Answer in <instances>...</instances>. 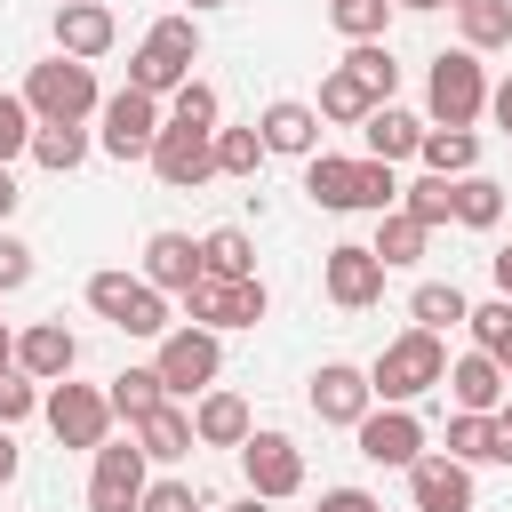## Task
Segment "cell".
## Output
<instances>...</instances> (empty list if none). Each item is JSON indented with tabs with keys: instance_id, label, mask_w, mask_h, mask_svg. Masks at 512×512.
<instances>
[{
	"instance_id": "7a4b0ae2",
	"label": "cell",
	"mask_w": 512,
	"mask_h": 512,
	"mask_svg": "<svg viewBox=\"0 0 512 512\" xmlns=\"http://www.w3.org/2000/svg\"><path fill=\"white\" fill-rule=\"evenodd\" d=\"M192 56H200V24H192V16H160V24L144 32V48L128 56V88L168 96V88L192 80Z\"/></svg>"
},
{
	"instance_id": "277c9868",
	"label": "cell",
	"mask_w": 512,
	"mask_h": 512,
	"mask_svg": "<svg viewBox=\"0 0 512 512\" xmlns=\"http://www.w3.org/2000/svg\"><path fill=\"white\" fill-rule=\"evenodd\" d=\"M88 304H96L120 336H168V328H176V320H168V296H160L144 272H136V280H128V272H88Z\"/></svg>"
},
{
	"instance_id": "9f6ffc18",
	"label": "cell",
	"mask_w": 512,
	"mask_h": 512,
	"mask_svg": "<svg viewBox=\"0 0 512 512\" xmlns=\"http://www.w3.org/2000/svg\"><path fill=\"white\" fill-rule=\"evenodd\" d=\"M496 368H504V384H512V352H504V360H496Z\"/></svg>"
},
{
	"instance_id": "ffe728a7",
	"label": "cell",
	"mask_w": 512,
	"mask_h": 512,
	"mask_svg": "<svg viewBox=\"0 0 512 512\" xmlns=\"http://www.w3.org/2000/svg\"><path fill=\"white\" fill-rule=\"evenodd\" d=\"M144 280H152L160 296H184V288L200 280V240H184V232H152V240H144Z\"/></svg>"
},
{
	"instance_id": "db71d44e",
	"label": "cell",
	"mask_w": 512,
	"mask_h": 512,
	"mask_svg": "<svg viewBox=\"0 0 512 512\" xmlns=\"http://www.w3.org/2000/svg\"><path fill=\"white\" fill-rule=\"evenodd\" d=\"M8 360H16V336H8V328H0V368H8Z\"/></svg>"
},
{
	"instance_id": "8d00e7d4",
	"label": "cell",
	"mask_w": 512,
	"mask_h": 512,
	"mask_svg": "<svg viewBox=\"0 0 512 512\" xmlns=\"http://www.w3.org/2000/svg\"><path fill=\"white\" fill-rule=\"evenodd\" d=\"M368 248L384 256V272H392V264H416V256H424V224H416V216H400V208H384V224H376V240H368Z\"/></svg>"
},
{
	"instance_id": "9c48e42d",
	"label": "cell",
	"mask_w": 512,
	"mask_h": 512,
	"mask_svg": "<svg viewBox=\"0 0 512 512\" xmlns=\"http://www.w3.org/2000/svg\"><path fill=\"white\" fill-rule=\"evenodd\" d=\"M352 440H360V456L384 464V472H408V464L424 456V424H416V408H392V400H376V408L352 424Z\"/></svg>"
},
{
	"instance_id": "c3c4849f",
	"label": "cell",
	"mask_w": 512,
	"mask_h": 512,
	"mask_svg": "<svg viewBox=\"0 0 512 512\" xmlns=\"http://www.w3.org/2000/svg\"><path fill=\"white\" fill-rule=\"evenodd\" d=\"M488 112H496V128H504V136H512V72H504V80H496V88H488Z\"/></svg>"
},
{
	"instance_id": "4dcf8cb0",
	"label": "cell",
	"mask_w": 512,
	"mask_h": 512,
	"mask_svg": "<svg viewBox=\"0 0 512 512\" xmlns=\"http://www.w3.org/2000/svg\"><path fill=\"white\" fill-rule=\"evenodd\" d=\"M304 192L344 216V208H352V160H344V152H312V160H304Z\"/></svg>"
},
{
	"instance_id": "3957f363",
	"label": "cell",
	"mask_w": 512,
	"mask_h": 512,
	"mask_svg": "<svg viewBox=\"0 0 512 512\" xmlns=\"http://www.w3.org/2000/svg\"><path fill=\"white\" fill-rule=\"evenodd\" d=\"M424 104H432V128H472L488 112V72L472 48H440L432 72H424Z\"/></svg>"
},
{
	"instance_id": "91938a15",
	"label": "cell",
	"mask_w": 512,
	"mask_h": 512,
	"mask_svg": "<svg viewBox=\"0 0 512 512\" xmlns=\"http://www.w3.org/2000/svg\"><path fill=\"white\" fill-rule=\"evenodd\" d=\"M448 8H464V0H448Z\"/></svg>"
},
{
	"instance_id": "f907efd6",
	"label": "cell",
	"mask_w": 512,
	"mask_h": 512,
	"mask_svg": "<svg viewBox=\"0 0 512 512\" xmlns=\"http://www.w3.org/2000/svg\"><path fill=\"white\" fill-rule=\"evenodd\" d=\"M16 464H24V456H16V432H8V424H0V488H8V480H16Z\"/></svg>"
},
{
	"instance_id": "52a82bcc",
	"label": "cell",
	"mask_w": 512,
	"mask_h": 512,
	"mask_svg": "<svg viewBox=\"0 0 512 512\" xmlns=\"http://www.w3.org/2000/svg\"><path fill=\"white\" fill-rule=\"evenodd\" d=\"M160 384H168V400H192V392H208L216 384V368H224V344H216V328H168L160 336Z\"/></svg>"
},
{
	"instance_id": "d6986e66",
	"label": "cell",
	"mask_w": 512,
	"mask_h": 512,
	"mask_svg": "<svg viewBox=\"0 0 512 512\" xmlns=\"http://www.w3.org/2000/svg\"><path fill=\"white\" fill-rule=\"evenodd\" d=\"M256 136H264V152H288V160H312V152H320V112H312V104H296V96H280V104H264V120H256Z\"/></svg>"
},
{
	"instance_id": "f5cc1de1",
	"label": "cell",
	"mask_w": 512,
	"mask_h": 512,
	"mask_svg": "<svg viewBox=\"0 0 512 512\" xmlns=\"http://www.w3.org/2000/svg\"><path fill=\"white\" fill-rule=\"evenodd\" d=\"M16 200H24V192H16V176H8V168H0V224H8V216H16Z\"/></svg>"
},
{
	"instance_id": "b9f144b4",
	"label": "cell",
	"mask_w": 512,
	"mask_h": 512,
	"mask_svg": "<svg viewBox=\"0 0 512 512\" xmlns=\"http://www.w3.org/2000/svg\"><path fill=\"white\" fill-rule=\"evenodd\" d=\"M168 120H184V128H216V88H208V80L168 88Z\"/></svg>"
},
{
	"instance_id": "6da1fadb",
	"label": "cell",
	"mask_w": 512,
	"mask_h": 512,
	"mask_svg": "<svg viewBox=\"0 0 512 512\" xmlns=\"http://www.w3.org/2000/svg\"><path fill=\"white\" fill-rule=\"evenodd\" d=\"M440 376H448V344H440L432 328H408V336H392V344L376 352L368 392H376V400H392V408H408V400H424Z\"/></svg>"
},
{
	"instance_id": "d590c367",
	"label": "cell",
	"mask_w": 512,
	"mask_h": 512,
	"mask_svg": "<svg viewBox=\"0 0 512 512\" xmlns=\"http://www.w3.org/2000/svg\"><path fill=\"white\" fill-rule=\"evenodd\" d=\"M504 216V184H488L480 168L472 176H456V224H472V232H488Z\"/></svg>"
},
{
	"instance_id": "bcb514c9",
	"label": "cell",
	"mask_w": 512,
	"mask_h": 512,
	"mask_svg": "<svg viewBox=\"0 0 512 512\" xmlns=\"http://www.w3.org/2000/svg\"><path fill=\"white\" fill-rule=\"evenodd\" d=\"M24 280H32V248L0 232V296H8V288H24Z\"/></svg>"
},
{
	"instance_id": "4fadbf2b",
	"label": "cell",
	"mask_w": 512,
	"mask_h": 512,
	"mask_svg": "<svg viewBox=\"0 0 512 512\" xmlns=\"http://www.w3.org/2000/svg\"><path fill=\"white\" fill-rule=\"evenodd\" d=\"M96 112H104V152H112V160H144V152H152V136H160V96L120 88V96H104Z\"/></svg>"
},
{
	"instance_id": "44dd1931",
	"label": "cell",
	"mask_w": 512,
	"mask_h": 512,
	"mask_svg": "<svg viewBox=\"0 0 512 512\" xmlns=\"http://www.w3.org/2000/svg\"><path fill=\"white\" fill-rule=\"evenodd\" d=\"M128 432H136V448H144V464H184V456L200 448V440H192V416H184L176 400H160V408H152V416H136Z\"/></svg>"
},
{
	"instance_id": "f546056e",
	"label": "cell",
	"mask_w": 512,
	"mask_h": 512,
	"mask_svg": "<svg viewBox=\"0 0 512 512\" xmlns=\"http://www.w3.org/2000/svg\"><path fill=\"white\" fill-rule=\"evenodd\" d=\"M368 112H376V96H368V88H360V80L336 64V72L320 80V120H336V128H360Z\"/></svg>"
},
{
	"instance_id": "6f0895ef",
	"label": "cell",
	"mask_w": 512,
	"mask_h": 512,
	"mask_svg": "<svg viewBox=\"0 0 512 512\" xmlns=\"http://www.w3.org/2000/svg\"><path fill=\"white\" fill-rule=\"evenodd\" d=\"M240 512H264V496H248V504H240Z\"/></svg>"
},
{
	"instance_id": "cb8c5ba5",
	"label": "cell",
	"mask_w": 512,
	"mask_h": 512,
	"mask_svg": "<svg viewBox=\"0 0 512 512\" xmlns=\"http://www.w3.org/2000/svg\"><path fill=\"white\" fill-rule=\"evenodd\" d=\"M360 144H368V160H408V152L424 144V120H408L400 104H376V112L360 120Z\"/></svg>"
},
{
	"instance_id": "f35d334b",
	"label": "cell",
	"mask_w": 512,
	"mask_h": 512,
	"mask_svg": "<svg viewBox=\"0 0 512 512\" xmlns=\"http://www.w3.org/2000/svg\"><path fill=\"white\" fill-rule=\"evenodd\" d=\"M464 328H472V344H480L488 360H504V352H512V296H496V304H472V312H464Z\"/></svg>"
},
{
	"instance_id": "5b68a950",
	"label": "cell",
	"mask_w": 512,
	"mask_h": 512,
	"mask_svg": "<svg viewBox=\"0 0 512 512\" xmlns=\"http://www.w3.org/2000/svg\"><path fill=\"white\" fill-rule=\"evenodd\" d=\"M24 104H32V120H88L104 96H96V72L80 56H48V64H32Z\"/></svg>"
},
{
	"instance_id": "11a10c76",
	"label": "cell",
	"mask_w": 512,
	"mask_h": 512,
	"mask_svg": "<svg viewBox=\"0 0 512 512\" xmlns=\"http://www.w3.org/2000/svg\"><path fill=\"white\" fill-rule=\"evenodd\" d=\"M392 8H416V16H424V8H448V0H392Z\"/></svg>"
},
{
	"instance_id": "680465c9",
	"label": "cell",
	"mask_w": 512,
	"mask_h": 512,
	"mask_svg": "<svg viewBox=\"0 0 512 512\" xmlns=\"http://www.w3.org/2000/svg\"><path fill=\"white\" fill-rule=\"evenodd\" d=\"M192 8H224V0H192Z\"/></svg>"
},
{
	"instance_id": "7402d4cb",
	"label": "cell",
	"mask_w": 512,
	"mask_h": 512,
	"mask_svg": "<svg viewBox=\"0 0 512 512\" xmlns=\"http://www.w3.org/2000/svg\"><path fill=\"white\" fill-rule=\"evenodd\" d=\"M448 392H456V408H480V416H496V400H504V368L472 344L464 360H448V376H440Z\"/></svg>"
},
{
	"instance_id": "e575fe53",
	"label": "cell",
	"mask_w": 512,
	"mask_h": 512,
	"mask_svg": "<svg viewBox=\"0 0 512 512\" xmlns=\"http://www.w3.org/2000/svg\"><path fill=\"white\" fill-rule=\"evenodd\" d=\"M456 24H464V48H472V56H480V48H504V40H512V0H464Z\"/></svg>"
},
{
	"instance_id": "7bdbcfd3",
	"label": "cell",
	"mask_w": 512,
	"mask_h": 512,
	"mask_svg": "<svg viewBox=\"0 0 512 512\" xmlns=\"http://www.w3.org/2000/svg\"><path fill=\"white\" fill-rule=\"evenodd\" d=\"M32 408H40V384H32V376L8 360V368H0V424H24Z\"/></svg>"
},
{
	"instance_id": "83f0119b",
	"label": "cell",
	"mask_w": 512,
	"mask_h": 512,
	"mask_svg": "<svg viewBox=\"0 0 512 512\" xmlns=\"http://www.w3.org/2000/svg\"><path fill=\"white\" fill-rule=\"evenodd\" d=\"M400 216H416L424 232L448 224V216H456V176H432V168H424L416 184H400Z\"/></svg>"
},
{
	"instance_id": "e0dca14e",
	"label": "cell",
	"mask_w": 512,
	"mask_h": 512,
	"mask_svg": "<svg viewBox=\"0 0 512 512\" xmlns=\"http://www.w3.org/2000/svg\"><path fill=\"white\" fill-rule=\"evenodd\" d=\"M376 408V392H368V368H352V360H328L320 376H312V416L320 424H360Z\"/></svg>"
},
{
	"instance_id": "f1b7e54d",
	"label": "cell",
	"mask_w": 512,
	"mask_h": 512,
	"mask_svg": "<svg viewBox=\"0 0 512 512\" xmlns=\"http://www.w3.org/2000/svg\"><path fill=\"white\" fill-rule=\"evenodd\" d=\"M344 72H352V80H360L376 104H392V88H400V64H392V48H384V40H352Z\"/></svg>"
},
{
	"instance_id": "d4e9b609",
	"label": "cell",
	"mask_w": 512,
	"mask_h": 512,
	"mask_svg": "<svg viewBox=\"0 0 512 512\" xmlns=\"http://www.w3.org/2000/svg\"><path fill=\"white\" fill-rule=\"evenodd\" d=\"M48 176H72L80 160H88V128L80 120H32V144H24Z\"/></svg>"
},
{
	"instance_id": "d6a6232c",
	"label": "cell",
	"mask_w": 512,
	"mask_h": 512,
	"mask_svg": "<svg viewBox=\"0 0 512 512\" xmlns=\"http://www.w3.org/2000/svg\"><path fill=\"white\" fill-rule=\"evenodd\" d=\"M104 400H112V416H128V424H136V416H152V408L168 400V384H160V368H120Z\"/></svg>"
},
{
	"instance_id": "816d5d0a",
	"label": "cell",
	"mask_w": 512,
	"mask_h": 512,
	"mask_svg": "<svg viewBox=\"0 0 512 512\" xmlns=\"http://www.w3.org/2000/svg\"><path fill=\"white\" fill-rule=\"evenodd\" d=\"M488 272H496V296H512V248H496V256H488Z\"/></svg>"
},
{
	"instance_id": "2e32d148",
	"label": "cell",
	"mask_w": 512,
	"mask_h": 512,
	"mask_svg": "<svg viewBox=\"0 0 512 512\" xmlns=\"http://www.w3.org/2000/svg\"><path fill=\"white\" fill-rule=\"evenodd\" d=\"M72 360H80V336H72L64 320H32V328L16 336V368H24L32 384H64Z\"/></svg>"
},
{
	"instance_id": "5bb4252c",
	"label": "cell",
	"mask_w": 512,
	"mask_h": 512,
	"mask_svg": "<svg viewBox=\"0 0 512 512\" xmlns=\"http://www.w3.org/2000/svg\"><path fill=\"white\" fill-rule=\"evenodd\" d=\"M144 496V448L136 440H104L96 472H88V512H136Z\"/></svg>"
},
{
	"instance_id": "ee69618b",
	"label": "cell",
	"mask_w": 512,
	"mask_h": 512,
	"mask_svg": "<svg viewBox=\"0 0 512 512\" xmlns=\"http://www.w3.org/2000/svg\"><path fill=\"white\" fill-rule=\"evenodd\" d=\"M24 144H32V104H24V96H0V168H8Z\"/></svg>"
},
{
	"instance_id": "ba28073f",
	"label": "cell",
	"mask_w": 512,
	"mask_h": 512,
	"mask_svg": "<svg viewBox=\"0 0 512 512\" xmlns=\"http://www.w3.org/2000/svg\"><path fill=\"white\" fill-rule=\"evenodd\" d=\"M40 416H48V432L64 440V448H104V424H112V400L96 392V384H48L40 392Z\"/></svg>"
},
{
	"instance_id": "ab89813d",
	"label": "cell",
	"mask_w": 512,
	"mask_h": 512,
	"mask_svg": "<svg viewBox=\"0 0 512 512\" xmlns=\"http://www.w3.org/2000/svg\"><path fill=\"white\" fill-rule=\"evenodd\" d=\"M400 200V176H392V160H352V208H392Z\"/></svg>"
},
{
	"instance_id": "8fae6325",
	"label": "cell",
	"mask_w": 512,
	"mask_h": 512,
	"mask_svg": "<svg viewBox=\"0 0 512 512\" xmlns=\"http://www.w3.org/2000/svg\"><path fill=\"white\" fill-rule=\"evenodd\" d=\"M320 288H328V304L368 312V304L384 296V256H376V248H360V240H336V248L320 256Z\"/></svg>"
},
{
	"instance_id": "1f68e13d",
	"label": "cell",
	"mask_w": 512,
	"mask_h": 512,
	"mask_svg": "<svg viewBox=\"0 0 512 512\" xmlns=\"http://www.w3.org/2000/svg\"><path fill=\"white\" fill-rule=\"evenodd\" d=\"M408 312H416V328H432V336H440V328H464V312H472V304H464V288H456V280H424V288L408 296Z\"/></svg>"
},
{
	"instance_id": "681fc988",
	"label": "cell",
	"mask_w": 512,
	"mask_h": 512,
	"mask_svg": "<svg viewBox=\"0 0 512 512\" xmlns=\"http://www.w3.org/2000/svg\"><path fill=\"white\" fill-rule=\"evenodd\" d=\"M496 464H512V400H496Z\"/></svg>"
},
{
	"instance_id": "60d3db41",
	"label": "cell",
	"mask_w": 512,
	"mask_h": 512,
	"mask_svg": "<svg viewBox=\"0 0 512 512\" xmlns=\"http://www.w3.org/2000/svg\"><path fill=\"white\" fill-rule=\"evenodd\" d=\"M384 16H392V0H328V24L344 40H384Z\"/></svg>"
},
{
	"instance_id": "ac0fdd59",
	"label": "cell",
	"mask_w": 512,
	"mask_h": 512,
	"mask_svg": "<svg viewBox=\"0 0 512 512\" xmlns=\"http://www.w3.org/2000/svg\"><path fill=\"white\" fill-rule=\"evenodd\" d=\"M408 496H416V512H472V464H456V456H416V464H408Z\"/></svg>"
},
{
	"instance_id": "7c38bea8",
	"label": "cell",
	"mask_w": 512,
	"mask_h": 512,
	"mask_svg": "<svg viewBox=\"0 0 512 512\" xmlns=\"http://www.w3.org/2000/svg\"><path fill=\"white\" fill-rule=\"evenodd\" d=\"M184 304H192V320L216 328V336H224V328H256V320H264V280H256V272H248V280H208V272H200V280L184 288Z\"/></svg>"
},
{
	"instance_id": "7dc6e473",
	"label": "cell",
	"mask_w": 512,
	"mask_h": 512,
	"mask_svg": "<svg viewBox=\"0 0 512 512\" xmlns=\"http://www.w3.org/2000/svg\"><path fill=\"white\" fill-rule=\"evenodd\" d=\"M320 512H384V504H376L368 488H328V496H320Z\"/></svg>"
},
{
	"instance_id": "74e56055",
	"label": "cell",
	"mask_w": 512,
	"mask_h": 512,
	"mask_svg": "<svg viewBox=\"0 0 512 512\" xmlns=\"http://www.w3.org/2000/svg\"><path fill=\"white\" fill-rule=\"evenodd\" d=\"M256 168H264L256 120H248V128H216V176H256Z\"/></svg>"
},
{
	"instance_id": "30bf717a",
	"label": "cell",
	"mask_w": 512,
	"mask_h": 512,
	"mask_svg": "<svg viewBox=\"0 0 512 512\" xmlns=\"http://www.w3.org/2000/svg\"><path fill=\"white\" fill-rule=\"evenodd\" d=\"M240 472H248V496L280 504V496L304 488V448H296L288 432H248V440H240Z\"/></svg>"
},
{
	"instance_id": "f6af8a7d",
	"label": "cell",
	"mask_w": 512,
	"mask_h": 512,
	"mask_svg": "<svg viewBox=\"0 0 512 512\" xmlns=\"http://www.w3.org/2000/svg\"><path fill=\"white\" fill-rule=\"evenodd\" d=\"M136 512H200V496H192L184 480H144V496H136Z\"/></svg>"
},
{
	"instance_id": "836d02e7",
	"label": "cell",
	"mask_w": 512,
	"mask_h": 512,
	"mask_svg": "<svg viewBox=\"0 0 512 512\" xmlns=\"http://www.w3.org/2000/svg\"><path fill=\"white\" fill-rule=\"evenodd\" d=\"M448 456H456V464H496V416L456 408V416H448Z\"/></svg>"
},
{
	"instance_id": "4316f807",
	"label": "cell",
	"mask_w": 512,
	"mask_h": 512,
	"mask_svg": "<svg viewBox=\"0 0 512 512\" xmlns=\"http://www.w3.org/2000/svg\"><path fill=\"white\" fill-rule=\"evenodd\" d=\"M200 272H208V280H248V272H256L248 232H240V224H216V232L200 240Z\"/></svg>"
},
{
	"instance_id": "603a6c76",
	"label": "cell",
	"mask_w": 512,
	"mask_h": 512,
	"mask_svg": "<svg viewBox=\"0 0 512 512\" xmlns=\"http://www.w3.org/2000/svg\"><path fill=\"white\" fill-rule=\"evenodd\" d=\"M256 424H248V400L240 392H200V408H192V440L200 448H240Z\"/></svg>"
},
{
	"instance_id": "8992f818",
	"label": "cell",
	"mask_w": 512,
	"mask_h": 512,
	"mask_svg": "<svg viewBox=\"0 0 512 512\" xmlns=\"http://www.w3.org/2000/svg\"><path fill=\"white\" fill-rule=\"evenodd\" d=\"M152 176L168 184V192H200L208 176H216V128H184V120H160V136H152Z\"/></svg>"
},
{
	"instance_id": "9a60e30c",
	"label": "cell",
	"mask_w": 512,
	"mask_h": 512,
	"mask_svg": "<svg viewBox=\"0 0 512 512\" xmlns=\"http://www.w3.org/2000/svg\"><path fill=\"white\" fill-rule=\"evenodd\" d=\"M112 40H120V24H112V8H104V0H56V56L96 64Z\"/></svg>"
},
{
	"instance_id": "484cf974",
	"label": "cell",
	"mask_w": 512,
	"mask_h": 512,
	"mask_svg": "<svg viewBox=\"0 0 512 512\" xmlns=\"http://www.w3.org/2000/svg\"><path fill=\"white\" fill-rule=\"evenodd\" d=\"M416 152H424L432 176H472V168H480V136H472V128H424Z\"/></svg>"
}]
</instances>
